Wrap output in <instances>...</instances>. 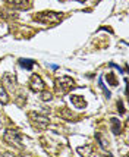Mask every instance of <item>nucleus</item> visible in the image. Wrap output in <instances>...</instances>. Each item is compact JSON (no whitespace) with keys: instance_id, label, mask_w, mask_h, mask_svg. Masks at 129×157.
<instances>
[{"instance_id":"f257e3e1","label":"nucleus","mask_w":129,"mask_h":157,"mask_svg":"<svg viewBox=\"0 0 129 157\" xmlns=\"http://www.w3.org/2000/svg\"><path fill=\"white\" fill-rule=\"evenodd\" d=\"M35 21H40V22H47V24H57L62 21V15L60 13H55V12H46V13H40Z\"/></svg>"},{"instance_id":"f03ea898","label":"nucleus","mask_w":129,"mask_h":157,"mask_svg":"<svg viewBox=\"0 0 129 157\" xmlns=\"http://www.w3.org/2000/svg\"><path fill=\"white\" fill-rule=\"evenodd\" d=\"M5 141L9 144H12V145H16V147H22L21 145V134L18 131H13V129H9L6 131V134H5Z\"/></svg>"},{"instance_id":"7ed1b4c3","label":"nucleus","mask_w":129,"mask_h":157,"mask_svg":"<svg viewBox=\"0 0 129 157\" xmlns=\"http://www.w3.org/2000/svg\"><path fill=\"white\" fill-rule=\"evenodd\" d=\"M57 88L60 93H68L70 88H74V81L68 76H62L60 79H57Z\"/></svg>"},{"instance_id":"20e7f679","label":"nucleus","mask_w":129,"mask_h":157,"mask_svg":"<svg viewBox=\"0 0 129 157\" xmlns=\"http://www.w3.org/2000/svg\"><path fill=\"white\" fill-rule=\"evenodd\" d=\"M31 119H32V122L34 125L38 128V129H44V128H47L48 126V119L44 116H40V115H31Z\"/></svg>"},{"instance_id":"39448f33","label":"nucleus","mask_w":129,"mask_h":157,"mask_svg":"<svg viewBox=\"0 0 129 157\" xmlns=\"http://www.w3.org/2000/svg\"><path fill=\"white\" fill-rule=\"evenodd\" d=\"M29 85H31V90H32V91H43V90H44V82H43V79H41L38 75H32Z\"/></svg>"},{"instance_id":"423d86ee","label":"nucleus","mask_w":129,"mask_h":157,"mask_svg":"<svg viewBox=\"0 0 129 157\" xmlns=\"http://www.w3.org/2000/svg\"><path fill=\"white\" fill-rule=\"evenodd\" d=\"M10 6L13 7H19V9H28L31 6L29 5V0H6Z\"/></svg>"},{"instance_id":"0eeeda50","label":"nucleus","mask_w":129,"mask_h":157,"mask_svg":"<svg viewBox=\"0 0 129 157\" xmlns=\"http://www.w3.org/2000/svg\"><path fill=\"white\" fill-rule=\"evenodd\" d=\"M70 100L74 103V106L76 109H81V107H85V101H84V98H81V96H74L70 97Z\"/></svg>"},{"instance_id":"6e6552de","label":"nucleus","mask_w":129,"mask_h":157,"mask_svg":"<svg viewBox=\"0 0 129 157\" xmlns=\"http://www.w3.org/2000/svg\"><path fill=\"white\" fill-rule=\"evenodd\" d=\"M110 123H112V131H113V134L117 135V134L120 132V122L113 117V119H110Z\"/></svg>"},{"instance_id":"1a4fd4ad","label":"nucleus","mask_w":129,"mask_h":157,"mask_svg":"<svg viewBox=\"0 0 129 157\" xmlns=\"http://www.w3.org/2000/svg\"><path fill=\"white\" fill-rule=\"evenodd\" d=\"M0 101L3 103V104H6V103L9 101V97H7V93H6V90L3 88L2 85H0Z\"/></svg>"},{"instance_id":"9d476101","label":"nucleus","mask_w":129,"mask_h":157,"mask_svg":"<svg viewBox=\"0 0 129 157\" xmlns=\"http://www.w3.org/2000/svg\"><path fill=\"white\" fill-rule=\"evenodd\" d=\"M21 66H24V68L27 69H31L34 66V60H31V59H21Z\"/></svg>"},{"instance_id":"9b49d317","label":"nucleus","mask_w":129,"mask_h":157,"mask_svg":"<svg viewBox=\"0 0 129 157\" xmlns=\"http://www.w3.org/2000/svg\"><path fill=\"white\" fill-rule=\"evenodd\" d=\"M98 84H100V87H101L103 90H104V93H106V96L107 97H110V91L107 88H106V85H104V84H103V79L101 78H100V81H98Z\"/></svg>"},{"instance_id":"f8f14e48","label":"nucleus","mask_w":129,"mask_h":157,"mask_svg":"<svg viewBox=\"0 0 129 157\" xmlns=\"http://www.w3.org/2000/svg\"><path fill=\"white\" fill-rule=\"evenodd\" d=\"M41 98H43L44 101H47V100H51V94H50V93H43V94H41Z\"/></svg>"}]
</instances>
